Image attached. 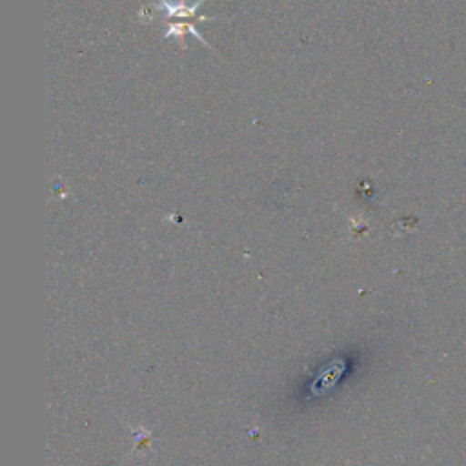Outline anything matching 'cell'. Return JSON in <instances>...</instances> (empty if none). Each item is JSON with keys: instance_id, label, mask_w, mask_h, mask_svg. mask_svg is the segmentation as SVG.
<instances>
[{"instance_id": "6da1fadb", "label": "cell", "mask_w": 466, "mask_h": 466, "mask_svg": "<svg viewBox=\"0 0 466 466\" xmlns=\"http://www.w3.org/2000/svg\"><path fill=\"white\" fill-rule=\"evenodd\" d=\"M202 4H204V0H197L191 5L186 0H177V2L157 0V4L144 7L140 11V16L151 18L155 11H160V13H164L166 18H182V20H189V22H208V20H213V16L198 15V7Z\"/></svg>"}, {"instance_id": "7a4b0ae2", "label": "cell", "mask_w": 466, "mask_h": 466, "mask_svg": "<svg viewBox=\"0 0 466 466\" xmlns=\"http://www.w3.org/2000/svg\"><path fill=\"white\" fill-rule=\"evenodd\" d=\"M186 35L195 36L198 42H202L206 47H209V49L213 51V47L209 46V42L197 31V27L193 25V22H189V20H184V22H169L167 31H166V35H164V40L175 38V40L178 42L180 49H184V47H186Z\"/></svg>"}]
</instances>
